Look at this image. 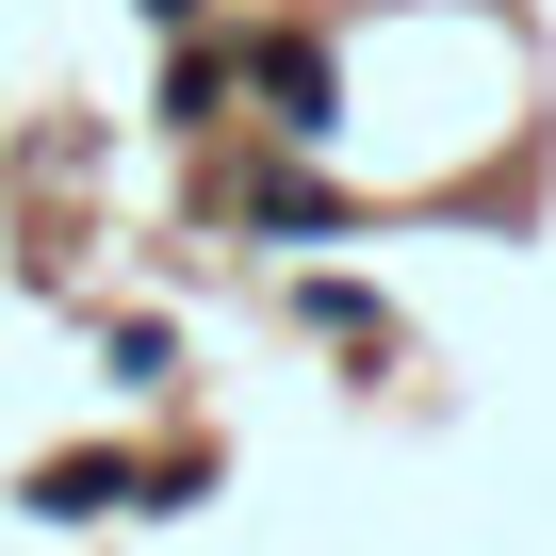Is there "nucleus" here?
I'll use <instances>...</instances> for the list:
<instances>
[{"label":"nucleus","mask_w":556,"mask_h":556,"mask_svg":"<svg viewBox=\"0 0 556 556\" xmlns=\"http://www.w3.org/2000/svg\"><path fill=\"white\" fill-rule=\"evenodd\" d=\"M245 99L312 148V131H328V50H312V34H262V50H245Z\"/></svg>","instance_id":"nucleus-1"},{"label":"nucleus","mask_w":556,"mask_h":556,"mask_svg":"<svg viewBox=\"0 0 556 556\" xmlns=\"http://www.w3.org/2000/svg\"><path fill=\"white\" fill-rule=\"evenodd\" d=\"M245 213H262V229H295V245H312V229H344V197H328L312 164H262V197H245Z\"/></svg>","instance_id":"nucleus-2"},{"label":"nucleus","mask_w":556,"mask_h":556,"mask_svg":"<svg viewBox=\"0 0 556 556\" xmlns=\"http://www.w3.org/2000/svg\"><path fill=\"white\" fill-rule=\"evenodd\" d=\"M115 491H131V458H50V475H34V507H50V523H99Z\"/></svg>","instance_id":"nucleus-3"},{"label":"nucleus","mask_w":556,"mask_h":556,"mask_svg":"<svg viewBox=\"0 0 556 556\" xmlns=\"http://www.w3.org/2000/svg\"><path fill=\"white\" fill-rule=\"evenodd\" d=\"M148 17H164V34H180V17H197V0H148Z\"/></svg>","instance_id":"nucleus-4"}]
</instances>
